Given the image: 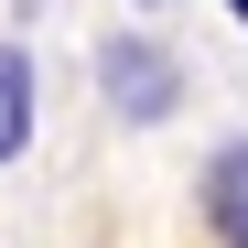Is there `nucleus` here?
<instances>
[{
  "label": "nucleus",
  "mask_w": 248,
  "mask_h": 248,
  "mask_svg": "<svg viewBox=\"0 0 248 248\" xmlns=\"http://www.w3.org/2000/svg\"><path fill=\"white\" fill-rule=\"evenodd\" d=\"M205 227H216L227 248H248V140H227L216 162H205Z\"/></svg>",
  "instance_id": "f03ea898"
},
{
  "label": "nucleus",
  "mask_w": 248,
  "mask_h": 248,
  "mask_svg": "<svg viewBox=\"0 0 248 248\" xmlns=\"http://www.w3.org/2000/svg\"><path fill=\"white\" fill-rule=\"evenodd\" d=\"M22 151H32V54L0 44V162H22Z\"/></svg>",
  "instance_id": "7ed1b4c3"
},
{
  "label": "nucleus",
  "mask_w": 248,
  "mask_h": 248,
  "mask_svg": "<svg viewBox=\"0 0 248 248\" xmlns=\"http://www.w3.org/2000/svg\"><path fill=\"white\" fill-rule=\"evenodd\" d=\"M227 11H237V22H248V0H227Z\"/></svg>",
  "instance_id": "20e7f679"
},
{
  "label": "nucleus",
  "mask_w": 248,
  "mask_h": 248,
  "mask_svg": "<svg viewBox=\"0 0 248 248\" xmlns=\"http://www.w3.org/2000/svg\"><path fill=\"white\" fill-rule=\"evenodd\" d=\"M97 87H108L119 119H173V87H184V76H173L162 44H140V32L119 44V32H108V44H97Z\"/></svg>",
  "instance_id": "f257e3e1"
}]
</instances>
